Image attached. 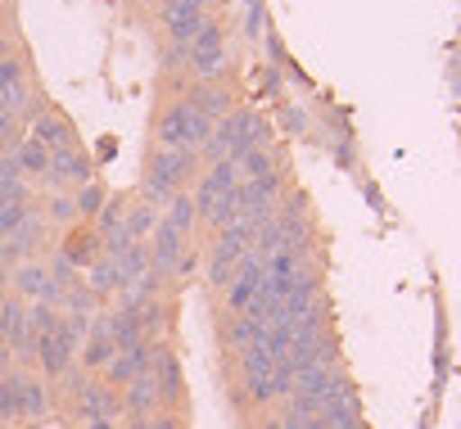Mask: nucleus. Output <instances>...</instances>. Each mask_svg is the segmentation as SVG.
<instances>
[{
	"instance_id": "nucleus-28",
	"label": "nucleus",
	"mask_w": 461,
	"mask_h": 429,
	"mask_svg": "<svg viewBox=\"0 0 461 429\" xmlns=\"http://www.w3.org/2000/svg\"><path fill=\"white\" fill-rule=\"evenodd\" d=\"M0 420H19V375H0Z\"/></svg>"
},
{
	"instance_id": "nucleus-17",
	"label": "nucleus",
	"mask_w": 461,
	"mask_h": 429,
	"mask_svg": "<svg viewBox=\"0 0 461 429\" xmlns=\"http://www.w3.org/2000/svg\"><path fill=\"white\" fill-rule=\"evenodd\" d=\"M32 136H37L46 149H68V145H77V140H73V127H68V118H59V113H37V122H32Z\"/></svg>"
},
{
	"instance_id": "nucleus-15",
	"label": "nucleus",
	"mask_w": 461,
	"mask_h": 429,
	"mask_svg": "<svg viewBox=\"0 0 461 429\" xmlns=\"http://www.w3.org/2000/svg\"><path fill=\"white\" fill-rule=\"evenodd\" d=\"M37 362H41V371H46V375H55V380H59V375L77 362V353H73V348H64L55 330H46V335H37Z\"/></svg>"
},
{
	"instance_id": "nucleus-16",
	"label": "nucleus",
	"mask_w": 461,
	"mask_h": 429,
	"mask_svg": "<svg viewBox=\"0 0 461 429\" xmlns=\"http://www.w3.org/2000/svg\"><path fill=\"white\" fill-rule=\"evenodd\" d=\"M122 411L145 416V420L158 411V389H154V375H136V380L122 389Z\"/></svg>"
},
{
	"instance_id": "nucleus-19",
	"label": "nucleus",
	"mask_w": 461,
	"mask_h": 429,
	"mask_svg": "<svg viewBox=\"0 0 461 429\" xmlns=\"http://www.w3.org/2000/svg\"><path fill=\"white\" fill-rule=\"evenodd\" d=\"M46 411H50V393H46V384L19 375V416H23V420H41Z\"/></svg>"
},
{
	"instance_id": "nucleus-34",
	"label": "nucleus",
	"mask_w": 461,
	"mask_h": 429,
	"mask_svg": "<svg viewBox=\"0 0 461 429\" xmlns=\"http://www.w3.org/2000/svg\"><path fill=\"white\" fill-rule=\"evenodd\" d=\"M86 429H113V420H86Z\"/></svg>"
},
{
	"instance_id": "nucleus-18",
	"label": "nucleus",
	"mask_w": 461,
	"mask_h": 429,
	"mask_svg": "<svg viewBox=\"0 0 461 429\" xmlns=\"http://www.w3.org/2000/svg\"><path fill=\"white\" fill-rule=\"evenodd\" d=\"M236 167H240V181H263V176L281 172V158H276V149H249L236 158Z\"/></svg>"
},
{
	"instance_id": "nucleus-30",
	"label": "nucleus",
	"mask_w": 461,
	"mask_h": 429,
	"mask_svg": "<svg viewBox=\"0 0 461 429\" xmlns=\"http://www.w3.org/2000/svg\"><path fill=\"white\" fill-rule=\"evenodd\" d=\"M281 127L290 136H308V109L303 104H281Z\"/></svg>"
},
{
	"instance_id": "nucleus-12",
	"label": "nucleus",
	"mask_w": 461,
	"mask_h": 429,
	"mask_svg": "<svg viewBox=\"0 0 461 429\" xmlns=\"http://www.w3.org/2000/svg\"><path fill=\"white\" fill-rule=\"evenodd\" d=\"M263 330H267L263 317H254V312H230V321L221 326V344H226L230 353H245L249 344L263 339Z\"/></svg>"
},
{
	"instance_id": "nucleus-21",
	"label": "nucleus",
	"mask_w": 461,
	"mask_h": 429,
	"mask_svg": "<svg viewBox=\"0 0 461 429\" xmlns=\"http://www.w3.org/2000/svg\"><path fill=\"white\" fill-rule=\"evenodd\" d=\"M145 272H149V245H145V240H136L127 254H118V285L127 290V285H136Z\"/></svg>"
},
{
	"instance_id": "nucleus-5",
	"label": "nucleus",
	"mask_w": 461,
	"mask_h": 429,
	"mask_svg": "<svg viewBox=\"0 0 461 429\" xmlns=\"http://www.w3.org/2000/svg\"><path fill=\"white\" fill-rule=\"evenodd\" d=\"M258 290H263V254L249 249V254L236 263L230 281H226V312H249L254 299H258Z\"/></svg>"
},
{
	"instance_id": "nucleus-1",
	"label": "nucleus",
	"mask_w": 461,
	"mask_h": 429,
	"mask_svg": "<svg viewBox=\"0 0 461 429\" xmlns=\"http://www.w3.org/2000/svg\"><path fill=\"white\" fill-rule=\"evenodd\" d=\"M199 163H203L199 149H163V145H154L149 158H145V203L163 208L199 172Z\"/></svg>"
},
{
	"instance_id": "nucleus-25",
	"label": "nucleus",
	"mask_w": 461,
	"mask_h": 429,
	"mask_svg": "<svg viewBox=\"0 0 461 429\" xmlns=\"http://www.w3.org/2000/svg\"><path fill=\"white\" fill-rule=\"evenodd\" d=\"M95 249H100V236H95V227H91V231H82V236L68 240V254H64V258H68L73 267H91V263H95Z\"/></svg>"
},
{
	"instance_id": "nucleus-23",
	"label": "nucleus",
	"mask_w": 461,
	"mask_h": 429,
	"mask_svg": "<svg viewBox=\"0 0 461 429\" xmlns=\"http://www.w3.org/2000/svg\"><path fill=\"white\" fill-rule=\"evenodd\" d=\"M14 158H19L23 176H28V172H32V176H46V172H50V149H46L37 136L19 140V145H14Z\"/></svg>"
},
{
	"instance_id": "nucleus-26",
	"label": "nucleus",
	"mask_w": 461,
	"mask_h": 429,
	"mask_svg": "<svg viewBox=\"0 0 461 429\" xmlns=\"http://www.w3.org/2000/svg\"><path fill=\"white\" fill-rule=\"evenodd\" d=\"M73 203H77V218H100V208L109 203V194H104V185L86 181V185L73 194Z\"/></svg>"
},
{
	"instance_id": "nucleus-24",
	"label": "nucleus",
	"mask_w": 461,
	"mask_h": 429,
	"mask_svg": "<svg viewBox=\"0 0 461 429\" xmlns=\"http://www.w3.org/2000/svg\"><path fill=\"white\" fill-rule=\"evenodd\" d=\"M158 218H163V212H158L154 203H127V231H131V240H145V236H154Z\"/></svg>"
},
{
	"instance_id": "nucleus-13",
	"label": "nucleus",
	"mask_w": 461,
	"mask_h": 429,
	"mask_svg": "<svg viewBox=\"0 0 461 429\" xmlns=\"http://www.w3.org/2000/svg\"><path fill=\"white\" fill-rule=\"evenodd\" d=\"M236 185H240L236 158H217V163L203 167V176H194V190L190 194H236Z\"/></svg>"
},
{
	"instance_id": "nucleus-22",
	"label": "nucleus",
	"mask_w": 461,
	"mask_h": 429,
	"mask_svg": "<svg viewBox=\"0 0 461 429\" xmlns=\"http://www.w3.org/2000/svg\"><path fill=\"white\" fill-rule=\"evenodd\" d=\"M86 290L100 299V294H113V290H122L118 285V258H109V254H100L91 267H86Z\"/></svg>"
},
{
	"instance_id": "nucleus-32",
	"label": "nucleus",
	"mask_w": 461,
	"mask_h": 429,
	"mask_svg": "<svg viewBox=\"0 0 461 429\" xmlns=\"http://www.w3.org/2000/svg\"><path fill=\"white\" fill-rule=\"evenodd\" d=\"M149 429H181V420L167 411V416H154V420H149Z\"/></svg>"
},
{
	"instance_id": "nucleus-29",
	"label": "nucleus",
	"mask_w": 461,
	"mask_h": 429,
	"mask_svg": "<svg viewBox=\"0 0 461 429\" xmlns=\"http://www.w3.org/2000/svg\"><path fill=\"white\" fill-rule=\"evenodd\" d=\"M46 218H50L55 227L77 222V203H73V194H55V199H50V208H46Z\"/></svg>"
},
{
	"instance_id": "nucleus-31",
	"label": "nucleus",
	"mask_w": 461,
	"mask_h": 429,
	"mask_svg": "<svg viewBox=\"0 0 461 429\" xmlns=\"http://www.w3.org/2000/svg\"><path fill=\"white\" fill-rule=\"evenodd\" d=\"M19 77H23V59H19V55H10L5 64H0V91H5L10 82H19Z\"/></svg>"
},
{
	"instance_id": "nucleus-7",
	"label": "nucleus",
	"mask_w": 461,
	"mask_h": 429,
	"mask_svg": "<svg viewBox=\"0 0 461 429\" xmlns=\"http://www.w3.org/2000/svg\"><path fill=\"white\" fill-rule=\"evenodd\" d=\"M149 375H154V389H158V407H181L185 402V384H181V362L167 344H154L149 348Z\"/></svg>"
},
{
	"instance_id": "nucleus-20",
	"label": "nucleus",
	"mask_w": 461,
	"mask_h": 429,
	"mask_svg": "<svg viewBox=\"0 0 461 429\" xmlns=\"http://www.w3.org/2000/svg\"><path fill=\"white\" fill-rule=\"evenodd\" d=\"M163 208H167V212H163V222H167L172 231H181V236H190V231H194L199 212H194V199H190L185 190H176V194H172Z\"/></svg>"
},
{
	"instance_id": "nucleus-11",
	"label": "nucleus",
	"mask_w": 461,
	"mask_h": 429,
	"mask_svg": "<svg viewBox=\"0 0 461 429\" xmlns=\"http://www.w3.org/2000/svg\"><path fill=\"white\" fill-rule=\"evenodd\" d=\"M149 348H154V344H136V348L113 353V362L104 366V380L118 384V389H127L136 375H149Z\"/></svg>"
},
{
	"instance_id": "nucleus-35",
	"label": "nucleus",
	"mask_w": 461,
	"mask_h": 429,
	"mask_svg": "<svg viewBox=\"0 0 461 429\" xmlns=\"http://www.w3.org/2000/svg\"><path fill=\"white\" fill-rule=\"evenodd\" d=\"M258 429H285V420H263Z\"/></svg>"
},
{
	"instance_id": "nucleus-8",
	"label": "nucleus",
	"mask_w": 461,
	"mask_h": 429,
	"mask_svg": "<svg viewBox=\"0 0 461 429\" xmlns=\"http://www.w3.org/2000/svg\"><path fill=\"white\" fill-rule=\"evenodd\" d=\"M181 100H185L194 113H203L208 122H221L230 109H236V91H230L226 82H194Z\"/></svg>"
},
{
	"instance_id": "nucleus-6",
	"label": "nucleus",
	"mask_w": 461,
	"mask_h": 429,
	"mask_svg": "<svg viewBox=\"0 0 461 429\" xmlns=\"http://www.w3.org/2000/svg\"><path fill=\"white\" fill-rule=\"evenodd\" d=\"M240 357V375H245V393L258 402V407H267V402H276V384H272V353L263 348V344H249L245 353H236Z\"/></svg>"
},
{
	"instance_id": "nucleus-27",
	"label": "nucleus",
	"mask_w": 461,
	"mask_h": 429,
	"mask_svg": "<svg viewBox=\"0 0 461 429\" xmlns=\"http://www.w3.org/2000/svg\"><path fill=\"white\" fill-rule=\"evenodd\" d=\"M28 199H14V203H0V240L5 236H14L19 227H23V218H28Z\"/></svg>"
},
{
	"instance_id": "nucleus-33",
	"label": "nucleus",
	"mask_w": 461,
	"mask_h": 429,
	"mask_svg": "<svg viewBox=\"0 0 461 429\" xmlns=\"http://www.w3.org/2000/svg\"><path fill=\"white\" fill-rule=\"evenodd\" d=\"M5 290H10V267L0 263V299H5Z\"/></svg>"
},
{
	"instance_id": "nucleus-10",
	"label": "nucleus",
	"mask_w": 461,
	"mask_h": 429,
	"mask_svg": "<svg viewBox=\"0 0 461 429\" xmlns=\"http://www.w3.org/2000/svg\"><path fill=\"white\" fill-rule=\"evenodd\" d=\"M181 254H185V236H181V231H172V227L158 218V227H154V245H149V272L167 281V276L176 272Z\"/></svg>"
},
{
	"instance_id": "nucleus-14",
	"label": "nucleus",
	"mask_w": 461,
	"mask_h": 429,
	"mask_svg": "<svg viewBox=\"0 0 461 429\" xmlns=\"http://www.w3.org/2000/svg\"><path fill=\"white\" fill-rule=\"evenodd\" d=\"M77 407H82L86 420H113L122 411V398L113 393V384H86L77 393Z\"/></svg>"
},
{
	"instance_id": "nucleus-2",
	"label": "nucleus",
	"mask_w": 461,
	"mask_h": 429,
	"mask_svg": "<svg viewBox=\"0 0 461 429\" xmlns=\"http://www.w3.org/2000/svg\"><path fill=\"white\" fill-rule=\"evenodd\" d=\"M217 145L226 149V158H240V154H249V149H272V122L258 113V109H249V104H236L221 122H217Z\"/></svg>"
},
{
	"instance_id": "nucleus-3",
	"label": "nucleus",
	"mask_w": 461,
	"mask_h": 429,
	"mask_svg": "<svg viewBox=\"0 0 461 429\" xmlns=\"http://www.w3.org/2000/svg\"><path fill=\"white\" fill-rule=\"evenodd\" d=\"M185 64H190V82H221L226 77V41H221V28L212 19H203V28L194 32Z\"/></svg>"
},
{
	"instance_id": "nucleus-4",
	"label": "nucleus",
	"mask_w": 461,
	"mask_h": 429,
	"mask_svg": "<svg viewBox=\"0 0 461 429\" xmlns=\"http://www.w3.org/2000/svg\"><path fill=\"white\" fill-rule=\"evenodd\" d=\"M158 14H163V32L172 37V46H190L208 19V0H158Z\"/></svg>"
},
{
	"instance_id": "nucleus-9",
	"label": "nucleus",
	"mask_w": 461,
	"mask_h": 429,
	"mask_svg": "<svg viewBox=\"0 0 461 429\" xmlns=\"http://www.w3.org/2000/svg\"><path fill=\"white\" fill-rule=\"evenodd\" d=\"M64 181H77V185H86V181H95V163L77 149V145H68V149H50V172H46V185L50 190H59Z\"/></svg>"
}]
</instances>
